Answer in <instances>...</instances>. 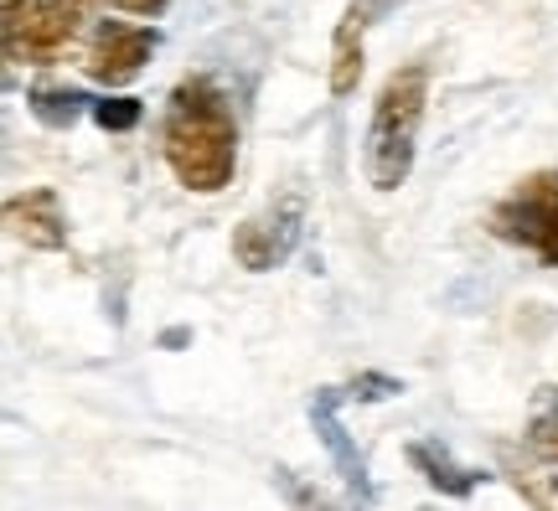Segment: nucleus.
Wrapping results in <instances>:
<instances>
[{
  "label": "nucleus",
  "instance_id": "obj_3",
  "mask_svg": "<svg viewBox=\"0 0 558 511\" xmlns=\"http://www.w3.org/2000/svg\"><path fill=\"white\" fill-rule=\"evenodd\" d=\"M83 0H11L5 5V52L11 58H52L78 32Z\"/></svg>",
  "mask_w": 558,
  "mask_h": 511
},
{
  "label": "nucleus",
  "instance_id": "obj_2",
  "mask_svg": "<svg viewBox=\"0 0 558 511\" xmlns=\"http://www.w3.org/2000/svg\"><path fill=\"white\" fill-rule=\"evenodd\" d=\"M424 68H403L383 83L378 109H373V130H367V181L378 192H393L409 181L414 166V139H418V119H424Z\"/></svg>",
  "mask_w": 558,
  "mask_h": 511
},
{
  "label": "nucleus",
  "instance_id": "obj_7",
  "mask_svg": "<svg viewBox=\"0 0 558 511\" xmlns=\"http://www.w3.org/2000/svg\"><path fill=\"white\" fill-rule=\"evenodd\" d=\"M362 78V16L352 11L347 16V26L337 32V58H331V94L337 99H347L352 88H357Z\"/></svg>",
  "mask_w": 558,
  "mask_h": 511
},
{
  "label": "nucleus",
  "instance_id": "obj_12",
  "mask_svg": "<svg viewBox=\"0 0 558 511\" xmlns=\"http://www.w3.org/2000/svg\"><path fill=\"white\" fill-rule=\"evenodd\" d=\"M109 5H120L130 16H160L166 11V0H109Z\"/></svg>",
  "mask_w": 558,
  "mask_h": 511
},
{
  "label": "nucleus",
  "instance_id": "obj_10",
  "mask_svg": "<svg viewBox=\"0 0 558 511\" xmlns=\"http://www.w3.org/2000/svg\"><path fill=\"white\" fill-rule=\"evenodd\" d=\"M414 460L424 465V471H429V480H435V486H445V491H456V496L471 491V471H456V465H445L435 450H424V445H418Z\"/></svg>",
  "mask_w": 558,
  "mask_h": 511
},
{
  "label": "nucleus",
  "instance_id": "obj_8",
  "mask_svg": "<svg viewBox=\"0 0 558 511\" xmlns=\"http://www.w3.org/2000/svg\"><path fill=\"white\" fill-rule=\"evenodd\" d=\"M233 254L243 258V269H269V264H275V258L284 254V248L264 238V228H259V222H243L239 233H233Z\"/></svg>",
  "mask_w": 558,
  "mask_h": 511
},
{
  "label": "nucleus",
  "instance_id": "obj_1",
  "mask_svg": "<svg viewBox=\"0 0 558 511\" xmlns=\"http://www.w3.org/2000/svg\"><path fill=\"white\" fill-rule=\"evenodd\" d=\"M166 160H171L181 186H192V192H222L233 181L239 135H233V119L207 83H186L177 94V109L166 124Z\"/></svg>",
  "mask_w": 558,
  "mask_h": 511
},
{
  "label": "nucleus",
  "instance_id": "obj_11",
  "mask_svg": "<svg viewBox=\"0 0 558 511\" xmlns=\"http://www.w3.org/2000/svg\"><path fill=\"white\" fill-rule=\"evenodd\" d=\"M94 119H99L104 130H135V124H140V104L135 99H104L99 109H94Z\"/></svg>",
  "mask_w": 558,
  "mask_h": 511
},
{
  "label": "nucleus",
  "instance_id": "obj_6",
  "mask_svg": "<svg viewBox=\"0 0 558 511\" xmlns=\"http://www.w3.org/2000/svg\"><path fill=\"white\" fill-rule=\"evenodd\" d=\"M5 222L11 233L26 238L32 248H62L68 243V228H62V207L52 192H26V197L5 202Z\"/></svg>",
  "mask_w": 558,
  "mask_h": 511
},
{
  "label": "nucleus",
  "instance_id": "obj_9",
  "mask_svg": "<svg viewBox=\"0 0 558 511\" xmlns=\"http://www.w3.org/2000/svg\"><path fill=\"white\" fill-rule=\"evenodd\" d=\"M78 94H68V88H32V114L41 119V124H73V114H78Z\"/></svg>",
  "mask_w": 558,
  "mask_h": 511
},
{
  "label": "nucleus",
  "instance_id": "obj_5",
  "mask_svg": "<svg viewBox=\"0 0 558 511\" xmlns=\"http://www.w3.org/2000/svg\"><path fill=\"white\" fill-rule=\"evenodd\" d=\"M156 52V37L150 32H140V26H99V41H94V52H88V73L99 83H130L150 62Z\"/></svg>",
  "mask_w": 558,
  "mask_h": 511
},
{
  "label": "nucleus",
  "instance_id": "obj_4",
  "mask_svg": "<svg viewBox=\"0 0 558 511\" xmlns=\"http://www.w3.org/2000/svg\"><path fill=\"white\" fill-rule=\"evenodd\" d=\"M492 222H497L501 238L527 243L543 258H558V181L554 177L522 181V192L512 202H501Z\"/></svg>",
  "mask_w": 558,
  "mask_h": 511
}]
</instances>
